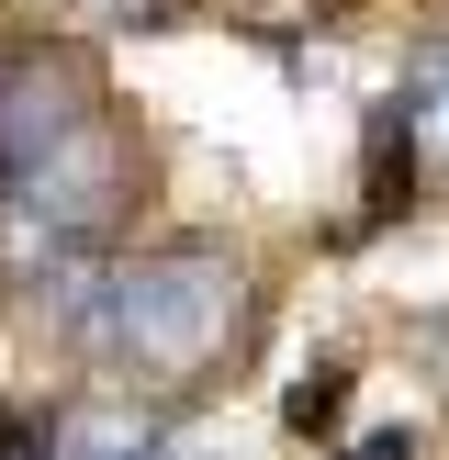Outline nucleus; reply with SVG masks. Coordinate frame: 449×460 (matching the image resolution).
<instances>
[{"mask_svg":"<svg viewBox=\"0 0 449 460\" xmlns=\"http://www.w3.org/2000/svg\"><path fill=\"white\" fill-rule=\"evenodd\" d=\"M236 314H247L236 259H135V270H101V292L79 304V337L124 371L180 382L236 337Z\"/></svg>","mask_w":449,"mask_h":460,"instance_id":"f257e3e1","label":"nucleus"},{"mask_svg":"<svg viewBox=\"0 0 449 460\" xmlns=\"http://www.w3.org/2000/svg\"><path fill=\"white\" fill-rule=\"evenodd\" d=\"M393 124H404V135H416V146H427V157L449 169V34L404 57V90H393Z\"/></svg>","mask_w":449,"mask_h":460,"instance_id":"f03ea898","label":"nucleus"},{"mask_svg":"<svg viewBox=\"0 0 449 460\" xmlns=\"http://www.w3.org/2000/svg\"><path fill=\"white\" fill-rule=\"evenodd\" d=\"M180 438H157L146 416H124V404H79V416L57 427V460H169Z\"/></svg>","mask_w":449,"mask_h":460,"instance_id":"7ed1b4c3","label":"nucleus"},{"mask_svg":"<svg viewBox=\"0 0 449 460\" xmlns=\"http://www.w3.org/2000/svg\"><path fill=\"white\" fill-rule=\"evenodd\" d=\"M0 460H57V438H45L22 404H0Z\"/></svg>","mask_w":449,"mask_h":460,"instance_id":"20e7f679","label":"nucleus"},{"mask_svg":"<svg viewBox=\"0 0 449 460\" xmlns=\"http://www.w3.org/2000/svg\"><path fill=\"white\" fill-rule=\"evenodd\" d=\"M359 460H416V438H404V427H382V438H359Z\"/></svg>","mask_w":449,"mask_h":460,"instance_id":"39448f33","label":"nucleus"},{"mask_svg":"<svg viewBox=\"0 0 449 460\" xmlns=\"http://www.w3.org/2000/svg\"><path fill=\"white\" fill-rule=\"evenodd\" d=\"M427 349H438V371H449V326H427Z\"/></svg>","mask_w":449,"mask_h":460,"instance_id":"423d86ee","label":"nucleus"}]
</instances>
